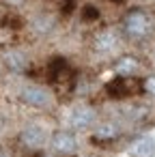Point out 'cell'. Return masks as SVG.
Returning <instances> with one entry per match:
<instances>
[{
  "label": "cell",
  "mask_w": 155,
  "mask_h": 157,
  "mask_svg": "<svg viewBox=\"0 0 155 157\" xmlns=\"http://www.w3.org/2000/svg\"><path fill=\"white\" fill-rule=\"evenodd\" d=\"M151 28H153V20L144 11H131L123 20V30L129 39H142L151 33Z\"/></svg>",
  "instance_id": "obj_1"
},
{
  "label": "cell",
  "mask_w": 155,
  "mask_h": 157,
  "mask_svg": "<svg viewBox=\"0 0 155 157\" xmlns=\"http://www.w3.org/2000/svg\"><path fill=\"white\" fill-rule=\"evenodd\" d=\"M22 101L26 105H33V108H50L52 105V93L43 86H37V84H28L22 88Z\"/></svg>",
  "instance_id": "obj_2"
},
{
  "label": "cell",
  "mask_w": 155,
  "mask_h": 157,
  "mask_svg": "<svg viewBox=\"0 0 155 157\" xmlns=\"http://www.w3.org/2000/svg\"><path fill=\"white\" fill-rule=\"evenodd\" d=\"M95 121H97V112L91 105H76L71 110V114H69V123L78 131H84V129L93 127Z\"/></svg>",
  "instance_id": "obj_3"
},
{
  "label": "cell",
  "mask_w": 155,
  "mask_h": 157,
  "mask_svg": "<svg viewBox=\"0 0 155 157\" xmlns=\"http://www.w3.org/2000/svg\"><path fill=\"white\" fill-rule=\"evenodd\" d=\"M20 140H22V144H24L26 148L37 151V148H41V146L45 144V140H48V131H45L41 125H28V127L22 129Z\"/></svg>",
  "instance_id": "obj_4"
},
{
  "label": "cell",
  "mask_w": 155,
  "mask_h": 157,
  "mask_svg": "<svg viewBox=\"0 0 155 157\" xmlns=\"http://www.w3.org/2000/svg\"><path fill=\"white\" fill-rule=\"evenodd\" d=\"M52 148L60 155H73L78 151V140L69 131H54L52 133Z\"/></svg>",
  "instance_id": "obj_5"
},
{
  "label": "cell",
  "mask_w": 155,
  "mask_h": 157,
  "mask_svg": "<svg viewBox=\"0 0 155 157\" xmlns=\"http://www.w3.org/2000/svg\"><path fill=\"white\" fill-rule=\"evenodd\" d=\"M129 155L131 157H155V138L142 136L129 144Z\"/></svg>",
  "instance_id": "obj_6"
},
{
  "label": "cell",
  "mask_w": 155,
  "mask_h": 157,
  "mask_svg": "<svg viewBox=\"0 0 155 157\" xmlns=\"http://www.w3.org/2000/svg\"><path fill=\"white\" fill-rule=\"evenodd\" d=\"M93 45H95L97 52H110V50H114L118 45V33L114 28H106V30H101L95 37Z\"/></svg>",
  "instance_id": "obj_7"
},
{
  "label": "cell",
  "mask_w": 155,
  "mask_h": 157,
  "mask_svg": "<svg viewBox=\"0 0 155 157\" xmlns=\"http://www.w3.org/2000/svg\"><path fill=\"white\" fill-rule=\"evenodd\" d=\"M5 65H7V69H11V71H15V73H22V71L28 69V58H26L24 52L11 50V52L5 54Z\"/></svg>",
  "instance_id": "obj_8"
},
{
  "label": "cell",
  "mask_w": 155,
  "mask_h": 157,
  "mask_svg": "<svg viewBox=\"0 0 155 157\" xmlns=\"http://www.w3.org/2000/svg\"><path fill=\"white\" fill-rule=\"evenodd\" d=\"M138 69H140V63H138V58H134V56H121V58L114 63V71H116L121 78H129V75H134Z\"/></svg>",
  "instance_id": "obj_9"
},
{
  "label": "cell",
  "mask_w": 155,
  "mask_h": 157,
  "mask_svg": "<svg viewBox=\"0 0 155 157\" xmlns=\"http://www.w3.org/2000/svg\"><path fill=\"white\" fill-rule=\"evenodd\" d=\"M106 90H108V95H112V97H125V95H129V93L136 90V84H129V80L116 78V80H112V82H108Z\"/></svg>",
  "instance_id": "obj_10"
},
{
  "label": "cell",
  "mask_w": 155,
  "mask_h": 157,
  "mask_svg": "<svg viewBox=\"0 0 155 157\" xmlns=\"http://www.w3.org/2000/svg\"><path fill=\"white\" fill-rule=\"evenodd\" d=\"M118 125L114 121H103L95 127V140H112L118 136Z\"/></svg>",
  "instance_id": "obj_11"
},
{
  "label": "cell",
  "mask_w": 155,
  "mask_h": 157,
  "mask_svg": "<svg viewBox=\"0 0 155 157\" xmlns=\"http://www.w3.org/2000/svg\"><path fill=\"white\" fill-rule=\"evenodd\" d=\"M52 26H54V22H52L50 17L45 20V15H41V17H39V20L35 22V28H37L39 33H48V30H50Z\"/></svg>",
  "instance_id": "obj_12"
},
{
  "label": "cell",
  "mask_w": 155,
  "mask_h": 157,
  "mask_svg": "<svg viewBox=\"0 0 155 157\" xmlns=\"http://www.w3.org/2000/svg\"><path fill=\"white\" fill-rule=\"evenodd\" d=\"M142 88L151 95V97H155V75H149L146 80H144V84H142Z\"/></svg>",
  "instance_id": "obj_13"
},
{
  "label": "cell",
  "mask_w": 155,
  "mask_h": 157,
  "mask_svg": "<svg viewBox=\"0 0 155 157\" xmlns=\"http://www.w3.org/2000/svg\"><path fill=\"white\" fill-rule=\"evenodd\" d=\"M97 17H99V11H97L95 7H91V5H88V7H84V20H88V22H91V20H97Z\"/></svg>",
  "instance_id": "obj_14"
},
{
  "label": "cell",
  "mask_w": 155,
  "mask_h": 157,
  "mask_svg": "<svg viewBox=\"0 0 155 157\" xmlns=\"http://www.w3.org/2000/svg\"><path fill=\"white\" fill-rule=\"evenodd\" d=\"M9 5H20V2H24V0H7Z\"/></svg>",
  "instance_id": "obj_15"
},
{
  "label": "cell",
  "mask_w": 155,
  "mask_h": 157,
  "mask_svg": "<svg viewBox=\"0 0 155 157\" xmlns=\"http://www.w3.org/2000/svg\"><path fill=\"white\" fill-rule=\"evenodd\" d=\"M110 2H123V0H110Z\"/></svg>",
  "instance_id": "obj_16"
}]
</instances>
